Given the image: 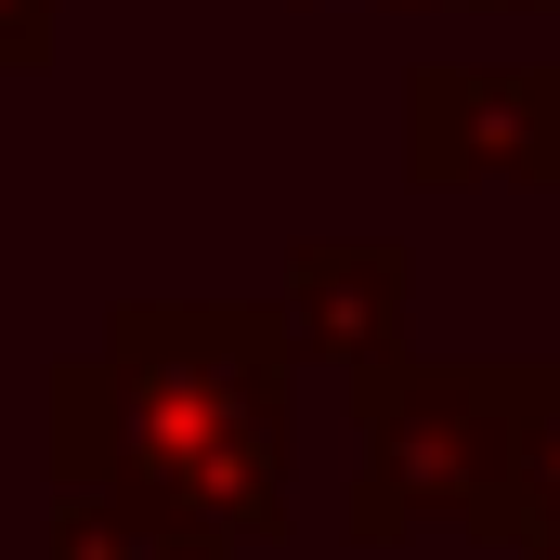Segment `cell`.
I'll return each mask as SVG.
<instances>
[{
    "instance_id": "6",
    "label": "cell",
    "mask_w": 560,
    "mask_h": 560,
    "mask_svg": "<svg viewBox=\"0 0 560 560\" xmlns=\"http://www.w3.org/2000/svg\"><path fill=\"white\" fill-rule=\"evenodd\" d=\"M509 548H522V560L560 548V365H535V392H522V495H509Z\"/></svg>"
},
{
    "instance_id": "5",
    "label": "cell",
    "mask_w": 560,
    "mask_h": 560,
    "mask_svg": "<svg viewBox=\"0 0 560 560\" xmlns=\"http://www.w3.org/2000/svg\"><path fill=\"white\" fill-rule=\"evenodd\" d=\"M39 560H235V535L196 522V509H170V495L92 482V495H52V548Z\"/></svg>"
},
{
    "instance_id": "1",
    "label": "cell",
    "mask_w": 560,
    "mask_h": 560,
    "mask_svg": "<svg viewBox=\"0 0 560 560\" xmlns=\"http://www.w3.org/2000/svg\"><path fill=\"white\" fill-rule=\"evenodd\" d=\"M52 405V495L131 482L235 548L287 535V405H300V339L287 300H131L105 313V352H66L39 378Z\"/></svg>"
},
{
    "instance_id": "4",
    "label": "cell",
    "mask_w": 560,
    "mask_h": 560,
    "mask_svg": "<svg viewBox=\"0 0 560 560\" xmlns=\"http://www.w3.org/2000/svg\"><path fill=\"white\" fill-rule=\"evenodd\" d=\"M287 339L326 378H378L418 339V275L392 235H300L287 248Z\"/></svg>"
},
{
    "instance_id": "3",
    "label": "cell",
    "mask_w": 560,
    "mask_h": 560,
    "mask_svg": "<svg viewBox=\"0 0 560 560\" xmlns=\"http://www.w3.org/2000/svg\"><path fill=\"white\" fill-rule=\"evenodd\" d=\"M405 183L418 196H560V66H418L405 79Z\"/></svg>"
},
{
    "instance_id": "7",
    "label": "cell",
    "mask_w": 560,
    "mask_h": 560,
    "mask_svg": "<svg viewBox=\"0 0 560 560\" xmlns=\"http://www.w3.org/2000/svg\"><path fill=\"white\" fill-rule=\"evenodd\" d=\"M52 66V0H0V79H39Z\"/></svg>"
},
{
    "instance_id": "8",
    "label": "cell",
    "mask_w": 560,
    "mask_h": 560,
    "mask_svg": "<svg viewBox=\"0 0 560 560\" xmlns=\"http://www.w3.org/2000/svg\"><path fill=\"white\" fill-rule=\"evenodd\" d=\"M378 13H482V0H378Z\"/></svg>"
},
{
    "instance_id": "2",
    "label": "cell",
    "mask_w": 560,
    "mask_h": 560,
    "mask_svg": "<svg viewBox=\"0 0 560 560\" xmlns=\"http://www.w3.org/2000/svg\"><path fill=\"white\" fill-rule=\"evenodd\" d=\"M522 392H535V365H430V352H392L378 378H352L339 535L352 548H405V535H482V548H509Z\"/></svg>"
},
{
    "instance_id": "9",
    "label": "cell",
    "mask_w": 560,
    "mask_h": 560,
    "mask_svg": "<svg viewBox=\"0 0 560 560\" xmlns=\"http://www.w3.org/2000/svg\"><path fill=\"white\" fill-rule=\"evenodd\" d=\"M482 13H560V0H482Z\"/></svg>"
},
{
    "instance_id": "10",
    "label": "cell",
    "mask_w": 560,
    "mask_h": 560,
    "mask_svg": "<svg viewBox=\"0 0 560 560\" xmlns=\"http://www.w3.org/2000/svg\"><path fill=\"white\" fill-rule=\"evenodd\" d=\"M548 560H560V548H548Z\"/></svg>"
}]
</instances>
